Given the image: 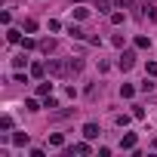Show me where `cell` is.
<instances>
[{
    "label": "cell",
    "instance_id": "3",
    "mask_svg": "<svg viewBox=\"0 0 157 157\" xmlns=\"http://www.w3.org/2000/svg\"><path fill=\"white\" fill-rule=\"evenodd\" d=\"M83 71V59H68V74H80Z\"/></svg>",
    "mask_w": 157,
    "mask_h": 157
},
{
    "label": "cell",
    "instance_id": "22",
    "mask_svg": "<svg viewBox=\"0 0 157 157\" xmlns=\"http://www.w3.org/2000/svg\"><path fill=\"white\" fill-rule=\"evenodd\" d=\"M154 148H157V139H154Z\"/></svg>",
    "mask_w": 157,
    "mask_h": 157
},
{
    "label": "cell",
    "instance_id": "8",
    "mask_svg": "<svg viewBox=\"0 0 157 157\" xmlns=\"http://www.w3.org/2000/svg\"><path fill=\"white\" fill-rule=\"evenodd\" d=\"M68 34H71V37H74V40H83V37H86V34H83V31H80V28H77V25H71V28H68Z\"/></svg>",
    "mask_w": 157,
    "mask_h": 157
},
{
    "label": "cell",
    "instance_id": "12",
    "mask_svg": "<svg viewBox=\"0 0 157 157\" xmlns=\"http://www.w3.org/2000/svg\"><path fill=\"white\" fill-rule=\"evenodd\" d=\"M6 40H10V43H22V37H19V31H13V28L6 31Z\"/></svg>",
    "mask_w": 157,
    "mask_h": 157
},
{
    "label": "cell",
    "instance_id": "21",
    "mask_svg": "<svg viewBox=\"0 0 157 157\" xmlns=\"http://www.w3.org/2000/svg\"><path fill=\"white\" fill-rule=\"evenodd\" d=\"M148 74H151V77H157V62H148Z\"/></svg>",
    "mask_w": 157,
    "mask_h": 157
},
{
    "label": "cell",
    "instance_id": "10",
    "mask_svg": "<svg viewBox=\"0 0 157 157\" xmlns=\"http://www.w3.org/2000/svg\"><path fill=\"white\" fill-rule=\"evenodd\" d=\"M49 93H52V83H40V86H37V96H43V99H46Z\"/></svg>",
    "mask_w": 157,
    "mask_h": 157
},
{
    "label": "cell",
    "instance_id": "19",
    "mask_svg": "<svg viewBox=\"0 0 157 157\" xmlns=\"http://www.w3.org/2000/svg\"><path fill=\"white\" fill-rule=\"evenodd\" d=\"M10 126H13V117H3V120H0V129H3V132H6Z\"/></svg>",
    "mask_w": 157,
    "mask_h": 157
},
{
    "label": "cell",
    "instance_id": "17",
    "mask_svg": "<svg viewBox=\"0 0 157 157\" xmlns=\"http://www.w3.org/2000/svg\"><path fill=\"white\" fill-rule=\"evenodd\" d=\"M25 31L34 34V31H37V22H34V19H25Z\"/></svg>",
    "mask_w": 157,
    "mask_h": 157
},
{
    "label": "cell",
    "instance_id": "1",
    "mask_svg": "<svg viewBox=\"0 0 157 157\" xmlns=\"http://www.w3.org/2000/svg\"><path fill=\"white\" fill-rule=\"evenodd\" d=\"M46 71H49L52 77H71V74H68V62H49Z\"/></svg>",
    "mask_w": 157,
    "mask_h": 157
},
{
    "label": "cell",
    "instance_id": "6",
    "mask_svg": "<svg viewBox=\"0 0 157 157\" xmlns=\"http://www.w3.org/2000/svg\"><path fill=\"white\" fill-rule=\"evenodd\" d=\"M68 154H90V145L86 142H77L74 148H68Z\"/></svg>",
    "mask_w": 157,
    "mask_h": 157
},
{
    "label": "cell",
    "instance_id": "20",
    "mask_svg": "<svg viewBox=\"0 0 157 157\" xmlns=\"http://www.w3.org/2000/svg\"><path fill=\"white\" fill-rule=\"evenodd\" d=\"M25 108H28V111H37L40 105H37V99H28V102H25Z\"/></svg>",
    "mask_w": 157,
    "mask_h": 157
},
{
    "label": "cell",
    "instance_id": "14",
    "mask_svg": "<svg viewBox=\"0 0 157 157\" xmlns=\"http://www.w3.org/2000/svg\"><path fill=\"white\" fill-rule=\"evenodd\" d=\"M40 49H43V52H52V49H56V40H40Z\"/></svg>",
    "mask_w": 157,
    "mask_h": 157
},
{
    "label": "cell",
    "instance_id": "2",
    "mask_svg": "<svg viewBox=\"0 0 157 157\" xmlns=\"http://www.w3.org/2000/svg\"><path fill=\"white\" fill-rule=\"evenodd\" d=\"M132 65H136V52H132V49H126V52L117 59V68H120V71H129Z\"/></svg>",
    "mask_w": 157,
    "mask_h": 157
},
{
    "label": "cell",
    "instance_id": "13",
    "mask_svg": "<svg viewBox=\"0 0 157 157\" xmlns=\"http://www.w3.org/2000/svg\"><path fill=\"white\" fill-rule=\"evenodd\" d=\"M34 46H40L34 37H25V40H22V49H34Z\"/></svg>",
    "mask_w": 157,
    "mask_h": 157
},
{
    "label": "cell",
    "instance_id": "11",
    "mask_svg": "<svg viewBox=\"0 0 157 157\" xmlns=\"http://www.w3.org/2000/svg\"><path fill=\"white\" fill-rule=\"evenodd\" d=\"M71 13H74V19H86V16H90L86 6H77V10H71Z\"/></svg>",
    "mask_w": 157,
    "mask_h": 157
},
{
    "label": "cell",
    "instance_id": "9",
    "mask_svg": "<svg viewBox=\"0 0 157 157\" xmlns=\"http://www.w3.org/2000/svg\"><path fill=\"white\" fill-rule=\"evenodd\" d=\"M31 74H34V77H43V74H46V65H40V62L31 65Z\"/></svg>",
    "mask_w": 157,
    "mask_h": 157
},
{
    "label": "cell",
    "instance_id": "15",
    "mask_svg": "<svg viewBox=\"0 0 157 157\" xmlns=\"http://www.w3.org/2000/svg\"><path fill=\"white\" fill-rule=\"evenodd\" d=\"M120 96H123V99H132V96H136V90H132V86H126V83H123V86H120Z\"/></svg>",
    "mask_w": 157,
    "mask_h": 157
},
{
    "label": "cell",
    "instance_id": "5",
    "mask_svg": "<svg viewBox=\"0 0 157 157\" xmlns=\"http://www.w3.org/2000/svg\"><path fill=\"white\" fill-rule=\"evenodd\" d=\"M83 139H99V126L96 123H86L83 126Z\"/></svg>",
    "mask_w": 157,
    "mask_h": 157
},
{
    "label": "cell",
    "instance_id": "16",
    "mask_svg": "<svg viewBox=\"0 0 157 157\" xmlns=\"http://www.w3.org/2000/svg\"><path fill=\"white\" fill-rule=\"evenodd\" d=\"M13 142H16V145H28V132H16Z\"/></svg>",
    "mask_w": 157,
    "mask_h": 157
},
{
    "label": "cell",
    "instance_id": "18",
    "mask_svg": "<svg viewBox=\"0 0 157 157\" xmlns=\"http://www.w3.org/2000/svg\"><path fill=\"white\" fill-rule=\"evenodd\" d=\"M136 46H139V49H148L151 40H148V37H136Z\"/></svg>",
    "mask_w": 157,
    "mask_h": 157
},
{
    "label": "cell",
    "instance_id": "4",
    "mask_svg": "<svg viewBox=\"0 0 157 157\" xmlns=\"http://www.w3.org/2000/svg\"><path fill=\"white\" fill-rule=\"evenodd\" d=\"M120 148H126V151H132V148H136V132H126V136L120 139Z\"/></svg>",
    "mask_w": 157,
    "mask_h": 157
},
{
    "label": "cell",
    "instance_id": "7",
    "mask_svg": "<svg viewBox=\"0 0 157 157\" xmlns=\"http://www.w3.org/2000/svg\"><path fill=\"white\" fill-rule=\"evenodd\" d=\"M49 145H52V148H62V145H65V136H62V132H52V136H49Z\"/></svg>",
    "mask_w": 157,
    "mask_h": 157
}]
</instances>
